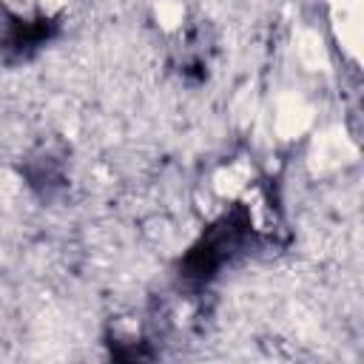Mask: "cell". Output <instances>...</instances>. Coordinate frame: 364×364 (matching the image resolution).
Returning <instances> with one entry per match:
<instances>
[{"mask_svg": "<svg viewBox=\"0 0 364 364\" xmlns=\"http://www.w3.org/2000/svg\"><path fill=\"white\" fill-rule=\"evenodd\" d=\"M304 162L316 179H330L358 162V145L341 125L313 128L307 134Z\"/></svg>", "mask_w": 364, "mask_h": 364, "instance_id": "1", "label": "cell"}, {"mask_svg": "<svg viewBox=\"0 0 364 364\" xmlns=\"http://www.w3.org/2000/svg\"><path fill=\"white\" fill-rule=\"evenodd\" d=\"M330 46L350 65L361 63L364 48V0H321Z\"/></svg>", "mask_w": 364, "mask_h": 364, "instance_id": "2", "label": "cell"}, {"mask_svg": "<svg viewBox=\"0 0 364 364\" xmlns=\"http://www.w3.org/2000/svg\"><path fill=\"white\" fill-rule=\"evenodd\" d=\"M313 114H316V108L304 94L282 91L270 108V131L279 142H296L313 131V125H316Z\"/></svg>", "mask_w": 364, "mask_h": 364, "instance_id": "3", "label": "cell"}, {"mask_svg": "<svg viewBox=\"0 0 364 364\" xmlns=\"http://www.w3.org/2000/svg\"><path fill=\"white\" fill-rule=\"evenodd\" d=\"M253 185V168L245 159H225L213 165L205 176V196L219 208L239 202Z\"/></svg>", "mask_w": 364, "mask_h": 364, "instance_id": "4", "label": "cell"}, {"mask_svg": "<svg viewBox=\"0 0 364 364\" xmlns=\"http://www.w3.org/2000/svg\"><path fill=\"white\" fill-rule=\"evenodd\" d=\"M80 0H0V9L6 17H11L20 26H51L74 11Z\"/></svg>", "mask_w": 364, "mask_h": 364, "instance_id": "5", "label": "cell"}, {"mask_svg": "<svg viewBox=\"0 0 364 364\" xmlns=\"http://www.w3.org/2000/svg\"><path fill=\"white\" fill-rule=\"evenodd\" d=\"M154 17L162 28H179V23L185 20V6L179 0H159Z\"/></svg>", "mask_w": 364, "mask_h": 364, "instance_id": "6", "label": "cell"}]
</instances>
